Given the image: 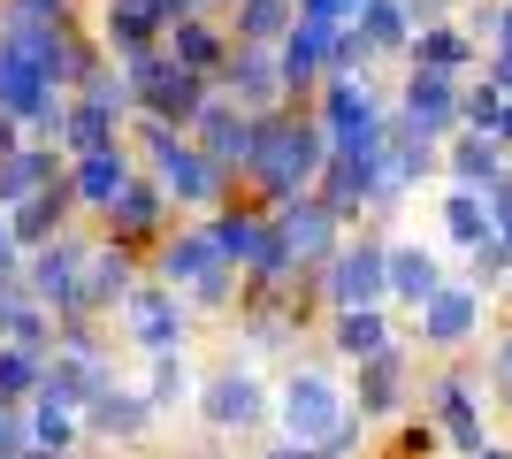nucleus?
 <instances>
[{
  "label": "nucleus",
  "mask_w": 512,
  "mask_h": 459,
  "mask_svg": "<svg viewBox=\"0 0 512 459\" xmlns=\"http://www.w3.org/2000/svg\"><path fill=\"white\" fill-rule=\"evenodd\" d=\"M490 85H512V54H497V62H490Z\"/></svg>",
  "instance_id": "nucleus-4"
},
{
  "label": "nucleus",
  "mask_w": 512,
  "mask_h": 459,
  "mask_svg": "<svg viewBox=\"0 0 512 459\" xmlns=\"http://www.w3.org/2000/svg\"><path fill=\"white\" fill-rule=\"evenodd\" d=\"M474 322H482V299L474 291H436V299L421 306V329H428V345H467Z\"/></svg>",
  "instance_id": "nucleus-1"
},
{
  "label": "nucleus",
  "mask_w": 512,
  "mask_h": 459,
  "mask_svg": "<svg viewBox=\"0 0 512 459\" xmlns=\"http://www.w3.org/2000/svg\"><path fill=\"white\" fill-rule=\"evenodd\" d=\"M497 238H505V245H512V215H505V222H497Z\"/></svg>",
  "instance_id": "nucleus-6"
},
{
  "label": "nucleus",
  "mask_w": 512,
  "mask_h": 459,
  "mask_svg": "<svg viewBox=\"0 0 512 459\" xmlns=\"http://www.w3.org/2000/svg\"><path fill=\"white\" fill-rule=\"evenodd\" d=\"M406 108H413V131H451V85L436 77V69H421V77H413Z\"/></svg>",
  "instance_id": "nucleus-2"
},
{
  "label": "nucleus",
  "mask_w": 512,
  "mask_h": 459,
  "mask_svg": "<svg viewBox=\"0 0 512 459\" xmlns=\"http://www.w3.org/2000/svg\"><path fill=\"white\" fill-rule=\"evenodd\" d=\"M474 459H512V452H497V444H482V452H474Z\"/></svg>",
  "instance_id": "nucleus-5"
},
{
  "label": "nucleus",
  "mask_w": 512,
  "mask_h": 459,
  "mask_svg": "<svg viewBox=\"0 0 512 459\" xmlns=\"http://www.w3.org/2000/svg\"><path fill=\"white\" fill-rule=\"evenodd\" d=\"M421 62L436 69V77H444V69H459V62H467V39H459V31H428V39H421Z\"/></svg>",
  "instance_id": "nucleus-3"
}]
</instances>
